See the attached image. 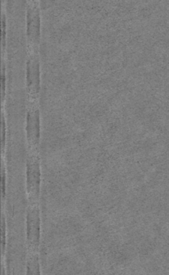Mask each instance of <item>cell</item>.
Returning <instances> with one entry per match:
<instances>
[{"mask_svg":"<svg viewBox=\"0 0 169 275\" xmlns=\"http://www.w3.org/2000/svg\"><path fill=\"white\" fill-rule=\"evenodd\" d=\"M2 3H3V5H4V3H5V0H2Z\"/></svg>","mask_w":169,"mask_h":275,"instance_id":"cell-12","label":"cell"},{"mask_svg":"<svg viewBox=\"0 0 169 275\" xmlns=\"http://www.w3.org/2000/svg\"><path fill=\"white\" fill-rule=\"evenodd\" d=\"M24 129L28 153L40 154L41 138V118L40 103L28 102Z\"/></svg>","mask_w":169,"mask_h":275,"instance_id":"cell-3","label":"cell"},{"mask_svg":"<svg viewBox=\"0 0 169 275\" xmlns=\"http://www.w3.org/2000/svg\"><path fill=\"white\" fill-rule=\"evenodd\" d=\"M1 41H2V58H5L7 47V17L4 11L2 12V26H1Z\"/></svg>","mask_w":169,"mask_h":275,"instance_id":"cell-8","label":"cell"},{"mask_svg":"<svg viewBox=\"0 0 169 275\" xmlns=\"http://www.w3.org/2000/svg\"><path fill=\"white\" fill-rule=\"evenodd\" d=\"M26 275H40V257L36 252H28L26 264Z\"/></svg>","mask_w":169,"mask_h":275,"instance_id":"cell-6","label":"cell"},{"mask_svg":"<svg viewBox=\"0 0 169 275\" xmlns=\"http://www.w3.org/2000/svg\"><path fill=\"white\" fill-rule=\"evenodd\" d=\"M41 180L40 154L28 153L25 169V189L29 204H40Z\"/></svg>","mask_w":169,"mask_h":275,"instance_id":"cell-1","label":"cell"},{"mask_svg":"<svg viewBox=\"0 0 169 275\" xmlns=\"http://www.w3.org/2000/svg\"><path fill=\"white\" fill-rule=\"evenodd\" d=\"M2 199H3V205H4L6 195H7V165L6 159L2 158Z\"/></svg>","mask_w":169,"mask_h":275,"instance_id":"cell-9","label":"cell"},{"mask_svg":"<svg viewBox=\"0 0 169 275\" xmlns=\"http://www.w3.org/2000/svg\"><path fill=\"white\" fill-rule=\"evenodd\" d=\"M28 1H35V2H39L40 0H28Z\"/></svg>","mask_w":169,"mask_h":275,"instance_id":"cell-11","label":"cell"},{"mask_svg":"<svg viewBox=\"0 0 169 275\" xmlns=\"http://www.w3.org/2000/svg\"><path fill=\"white\" fill-rule=\"evenodd\" d=\"M25 82L28 102L40 103L41 73L39 50H28V56L26 63Z\"/></svg>","mask_w":169,"mask_h":275,"instance_id":"cell-2","label":"cell"},{"mask_svg":"<svg viewBox=\"0 0 169 275\" xmlns=\"http://www.w3.org/2000/svg\"><path fill=\"white\" fill-rule=\"evenodd\" d=\"M2 105H5L6 92H7V71H6V61L5 58H2Z\"/></svg>","mask_w":169,"mask_h":275,"instance_id":"cell-10","label":"cell"},{"mask_svg":"<svg viewBox=\"0 0 169 275\" xmlns=\"http://www.w3.org/2000/svg\"><path fill=\"white\" fill-rule=\"evenodd\" d=\"M41 235L40 204H29L26 214V240L28 252L39 253Z\"/></svg>","mask_w":169,"mask_h":275,"instance_id":"cell-4","label":"cell"},{"mask_svg":"<svg viewBox=\"0 0 169 275\" xmlns=\"http://www.w3.org/2000/svg\"><path fill=\"white\" fill-rule=\"evenodd\" d=\"M41 36V19L39 2L28 1L26 11V36L28 50H39Z\"/></svg>","mask_w":169,"mask_h":275,"instance_id":"cell-5","label":"cell"},{"mask_svg":"<svg viewBox=\"0 0 169 275\" xmlns=\"http://www.w3.org/2000/svg\"><path fill=\"white\" fill-rule=\"evenodd\" d=\"M4 107L5 105H2V158H6L7 149V120Z\"/></svg>","mask_w":169,"mask_h":275,"instance_id":"cell-7","label":"cell"}]
</instances>
